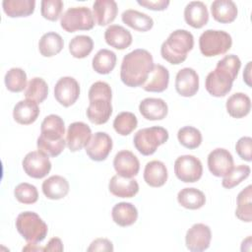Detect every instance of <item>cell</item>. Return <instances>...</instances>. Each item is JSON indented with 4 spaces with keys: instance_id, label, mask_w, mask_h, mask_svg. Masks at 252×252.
Segmentation results:
<instances>
[{
    "instance_id": "cell-46",
    "label": "cell",
    "mask_w": 252,
    "mask_h": 252,
    "mask_svg": "<svg viewBox=\"0 0 252 252\" xmlns=\"http://www.w3.org/2000/svg\"><path fill=\"white\" fill-rule=\"evenodd\" d=\"M251 147H252V139L251 137L244 136L241 137L235 144V151L237 155L240 157V158L251 161L252 156H251Z\"/></svg>"
},
{
    "instance_id": "cell-32",
    "label": "cell",
    "mask_w": 252,
    "mask_h": 252,
    "mask_svg": "<svg viewBox=\"0 0 252 252\" xmlns=\"http://www.w3.org/2000/svg\"><path fill=\"white\" fill-rule=\"evenodd\" d=\"M177 201L185 209L198 210L205 205L206 196L197 188L186 187L178 192Z\"/></svg>"
},
{
    "instance_id": "cell-8",
    "label": "cell",
    "mask_w": 252,
    "mask_h": 252,
    "mask_svg": "<svg viewBox=\"0 0 252 252\" xmlns=\"http://www.w3.org/2000/svg\"><path fill=\"white\" fill-rule=\"evenodd\" d=\"M94 23L93 12L90 8L85 6L67 9L60 19L61 28L68 32L92 30Z\"/></svg>"
},
{
    "instance_id": "cell-2",
    "label": "cell",
    "mask_w": 252,
    "mask_h": 252,
    "mask_svg": "<svg viewBox=\"0 0 252 252\" xmlns=\"http://www.w3.org/2000/svg\"><path fill=\"white\" fill-rule=\"evenodd\" d=\"M152 54L142 48L127 53L120 67V79L124 85L131 88L142 86L154 68Z\"/></svg>"
},
{
    "instance_id": "cell-36",
    "label": "cell",
    "mask_w": 252,
    "mask_h": 252,
    "mask_svg": "<svg viewBox=\"0 0 252 252\" xmlns=\"http://www.w3.org/2000/svg\"><path fill=\"white\" fill-rule=\"evenodd\" d=\"M252 186L248 185L241 190L236 198L235 216L242 221L250 222L252 220Z\"/></svg>"
},
{
    "instance_id": "cell-42",
    "label": "cell",
    "mask_w": 252,
    "mask_h": 252,
    "mask_svg": "<svg viewBox=\"0 0 252 252\" xmlns=\"http://www.w3.org/2000/svg\"><path fill=\"white\" fill-rule=\"evenodd\" d=\"M250 171V167L246 164H239L238 166L233 167V169L223 177L221 181L222 187L226 189H231L235 187L249 176Z\"/></svg>"
},
{
    "instance_id": "cell-9",
    "label": "cell",
    "mask_w": 252,
    "mask_h": 252,
    "mask_svg": "<svg viewBox=\"0 0 252 252\" xmlns=\"http://www.w3.org/2000/svg\"><path fill=\"white\" fill-rule=\"evenodd\" d=\"M174 173L179 180L185 183H193L202 177L203 165L195 156H180L174 161Z\"/></svg>"
},
{
    "instance_id": "cell-4",
    "label": "cell",
    "mask_w": 252,
    "mask_h": 252,
    "mask_svg": "<svg viewBox=\"0 0 252 252\" xmlns=\"http://www.w3.org/2000/svg\"><path fill=\"white\" fill-rule=\"evenodd\" d=\"M194 47V36L187 30H175L160 46L161 57L170 64L178 65L187 58Z\"/></svg>"
},
{
    "instance_id": "cell-30",
    "label": "cell",
    "mask_w": 252,
    "mask_h": 252,
    "mask_svg": "<svg viewBox=\"0 0 252 252\" xmlns=\"http://www.w3.org/2000/svg\"><path fill=\"white\" fill-rule=\"evenodd\" d=\"M225 107L231 117L242 118L251 110V99L244 93H235L227 98Z\"/></svg>"
},
{
    "instance_id": "cell-19",
    "label": "cell",
    "mask_w": 252,
    "mask_h": 252,
    "mask_svg": "<svg viewBox=\"0 0 252 252\" xmlns=\"http://www.w3.org/2000/svg\"><path fill=\"white\" fill-rule=\"evenodd\" d=\"M109 192L119 198H132L139 192V184L136 179L114 175L108 183Z\"/></svg>"
},
{
    "instance_id": "cell-15",
    "label": "cell",
    "mask_w": 252,
    "mask_h": 252,
    "mask_svg": "<svg viewBox=\"0 0 252 252\" xmlns=\"http://www.w3.org/2000/svg\"><path fill=\"white\" fill-rule=\"evenodd\" d=\"M92 136L89 125L82 121L73 122L66 133V146L71 152H78L88 145Z\"/></svg>"
},
{
    "instance_id": "cell-25",
    "label": "cell",
    "mask_w": 252,
    "mask_h": 252,
    "mask_svg": "<svg viewBox=\"0 0 252 252\" xmlns=\"http://www.w3.org/2000/svg\"><path fill=\"white\" fill-rule=\"evenodd\" d=\"M42 192L47 199L59 200L69 192V182L61 175H52L42 182Z\"/></svg>"
},
{
    "instance_id": "cell-21",
    "label": "cell",
    "mask_w": 252,
    "mask_h": 252,
    "mask_svg": "<svg viewBox=\"0 0 252 252\" xmlns=\"http://www.w3.org/2000/svg\"><path fill=\"white\" fill-rule=\"evenodd\" d=\"M169 83V72L168 70L160 65L156 64L149 75L147 81L142 85V88L146 92L161 93L165 91Z\"/></svg>"
},
{
    "instance_id": "cell-16",
    "label": "cell",
    "mask_w": 252,
    "mask_h": 252,
    "mask_svg": "<svg viewBox=\"0 0 252 252\" xmlns=\"http://www.w3.org/2000/svg\"><path fill=\"white\" fill-rule=\"evenodd\" d=\"M175 90L185 97L193 96L199 90V76L193 68L180 69L175 77Z\"/></svg>"
},
{
    "instance_id": "cell-33",
    "label": "cell",
    "mask_w": 252,
    "mask_h": 252,
    "mask_svg": "<svg viewBox=\"0 0 252 252\" xmlns=\"http://www.w3.org/2000/svg\"><path fill=\"white\" fill-rule=\"evenodd\" d=\"M2 7L5 14L10 18L28 17L35 8L34 0H4Z\"/></svg>"
},
{
    "instance_id": "cell-22",
    "label": "cell",
    "mask_w": 252,
    "mask_h": 252,
    "mask_svg": "<svg viewBox=\"0 0 252 252\" xmlns=\"http://www.w3.org/2000/svg\"><path fill=\"white\" fill-rule=\"evenodd\" d=\"M39 115L37 102L31 99H23L16 103L13 109V117L16 122L22 125L33 123Z\"/></svg>"
},
{
    "instance_id": "cell-43",
    "label": "cell",
    "mask_w": 252,
    "mask_h": 252,
    "mask_svg": "<svg viewBox=\"0 0 252 252\" xmlns=\"http://www.w3.org/2000/svg\"><path fill=\"white\" fill-rule=\"evenodd\" d=\"M36 146L39 152L43 153L44 155L48 156V157H52L55 158L57 156H59L65 149L66 146V140L60 139V140H56V141H51V140H47L42 138L41 136H39L37 138L36 141Z\"/></svg>"
},
{
    "instance_id": "cell-47",
    "label": "cell",
    "mask_w": 252,
    "mask_h": 252,
    "mask_svg": "<svg viewBox=\"0 0 252 252\" xmlns=\"http://www.w3.org/2000/svg\"><path fill=\"white\" fill-rule=\"evenodd\" d=\"M113 244L107 238H96L88 247V252H95V251H113Z\"/></svg>"
},
{
    "instance_id": "cell-7",
    "label": "cell",
    "mask_w": 252,
    "mask_h": 252,
    "mask_svg": "<svg viewBox=\"0 0 252 252\" xmlns=\"http://www.w3.org/2000/svg\"><path fill=\"white\" fill-rule=\"evenodd\" d=\"M232 45L230 34L224 31L207 30L199 37L201 53L206 57H213L226 53Z\"/></svg>"
},
{
    "instance_id": "cell-24",
    "label": "cell",
    "mask_w": 252,
    "mask_h": 252,
    "mask_svg": "<svg viewBox=\"0 0 252 252\" xmlns=\"http://www.w3.org/2000/svg\"><path fill=\"white\" fill-rule=\"evenodd\" d=\"M104 39L108 45L119 50L129 47L133 40L131 32L119 25H110L104 32Z\"/></svg>"
},
{
    "instance_id": "cell-6",
    "label": "cell",
    "mask_w": 252,
    "mask_h": 252,
    "mask_svg": "<svg viewBox=\"0 0 252 252\" xmlns=\"http://www.w3.org/2000/svg\"><path fill=\"white\" fill-rule=\"evenodd\" d=\"M168 140V131L160 126L140 129L133 138L135 148L143 156L153 155L157 149Z\"/></svg>"
},
{
    "instance_id": "cell-50",
    "label": "cell",
    "mask_w": 252,
    "mask_h": 252,
    "mask_svg": "<svg viewBox=\"0 0 252 252\" xmlns=\"http://www.w3.org/2000/svg\"><path fill=\"white\" fill-rule=\"evenodd\" d=\"M251 62H248L245 69H244V72H243V81L249 86L251 87Z\"/></svg>"
},
{
    "instance_id": "cell-1",
    "label": "cell",
    "mask_w": 252,
    "mask_h": 252,
    "mask_svg": "<svg viewBox=\"0 0 252 252\" xmlns=\"http://www.w3.org/2000/svg\"><path fill=\"white\" fill-rule=\"evenodd\" d=\"M241 67V61L234 54L225 55L220 59L205 81L207 92L216 97L224 96L232 89V83L236 79Z\"/></svg>"
},
{
    "instance_id": "cell-28",
    "label": "cell",
    "mask_w": 252,
    "mask_h": 252,
    "mask_svg": "<svg viewBox=\"0 0 252 252\" xmlns=\"http://www.w3.org/2000/svg\"><path fill=\"white\" fill-rule=\"evenodd\" d=\"M111 217L113 221L119 226H130L138 219V210L132 203L120 202L112 208Z\"/></svg>"
},
{
    "instance_id": "cell-35",
    "label": "cell",
    "mask_w": 252,
    "mask_h": 252,
    "mask_svg": "<svg viewBox=\"0 0 252 252\" xmlns=\"http://www.w3.org/2000/svg\"><path fill=\"white\" fill-rule=\"evenodd\" d=\"M116 54L106 48L99 49L93 58V69L101 75L109 74L116 65Z\"/></svg>"
},
{
    "instance_id": "cell-13",
    "label": "cell",
    "mask_w": 252,
    "mask_h": 252,
    "mask_svg": "<svg viewBox=\"0 0 252 252\" xmlns=\"http://www.w3.org/2000/svg\"><path fill=\"white\" fill-rule=\"evenodd\" d=\"M208 167L213 175L224 177L234 167L232 155L223 148L213 150L208 156Z\"/></svg>"
},
{
    "instance_id": "cell-26",
    "label": "cell",
    "mask_w": 252,
    "mask_h": 252,
    "mask_svg": "<svg viewBox=\"0 0 252 252\" xmlns=\"http://www.w3.org/2000/svg\"><path fill=\"white\" fill-rule=\"evenodd\" d=\"M168 177L167 168L160 160L149 161L144 169V180L151 187H160L165 184Z\"/></svg>"
},
{
    "instance_id": "cell-17",
    "label": "cell",
    "mask_w": 252,
    "mask_h": 252,
    "mask_svg": "<svg viewBox=\"0 0 252 252\" xmlns=\"http://www.w3.org/2000/svg\"><path fill=\"white\" fill-rule=\"evenodd\" d=\"M113 166L118 175L132 178L136 176L140 170V161L132 152L123 150L115 155Z\"/></svg>"
},
{
    "instance_id": "cell-39",
    "label": "cell",
    "mask_w": 252,
    "mask_h": 252,
    "mask_svg": "<svg viewBox=\"0 0 252 252\" xmlns=\"http://www.w3.org/2000/svg\"><path fill=\"white\" fill-rule=\"evenodd\" d=\"M6 88L13 93H20L27 88V74L22 68L14 67L7 71L4 78Z\"/></svg>"
},
{
    "instance_id": "cell-11",
    "label": "cell",
    "mask_w": 252,
    "mask_h": 252,
    "mask_svg": "<svg viewBox=\"0 0 252 252\" xmlns=\"http://www.w3.org/2000/svg\"><path fill=\"white\" fill-rule=\"evenodd\" d=\"M80 95V85L73 77L60 78L54 87V97L63 106L73 105Z\"/></svg>"
},
{
    "instance_id": "cell-10",
    "label": "cell",
    "mask_w": 252,
    "mask_h": 252,
    "mask_svg": "<svg viewBox=\"0 0 252 252\" xmlns=\"http://www.w3.org/2000/svg\"><path fill=\"white\" fill-rule=\"evenodd\" d=\"M22 165L27 175L36 179L45 177L51 169V161L48 156L39 151L28 153L22 161Z\"/></svg>"
},
{
    "instance_id": "cell-51",
    "label": "cell",
    "mask_w": 252,
    "mask_h": 252,
    "mask_svg": "<svg viewBox=\"0 0 252 252\" xmlns=\"http://www.w3.org/2000/svg\"><path fill=\"white\" fill-rule=\"evenodd\" d=\"M37 244L34 243H28L26 247L23 248V250H29V251H43V248L36 246Z\"/></svg>"
},
{
    "instance_id": "cell-18",
    "label": "cell",
    "mask_w": 252,
    "mask_h": 252,
    "mask_svg": "<svg viewBox=\"0 0 252 252\" xmlns=\"http://www.w3.org/2000/svg\"><path fill=\"white\" fill-rule=\"evenodd\" d=\"M139 111L147 120H162L168 112V106L162 98L147 97L139 104Z\"/></svg>"
},
{
    "instance_id": "cell-27",
    "label": "cell",
    "mask_w": 252,
    "mask_h": 252,
    "mask_svg": "<svg viewBox=\"0 0 252 252\" xmlns=\"http://www.w3.org/2000/svg\"><path fill=\"white\" fill-rule=\"evenodd\" d=\"M213 18L221 24L233 22L237 17V6L231 0H215L211 4Z\"/></svg>"
},
{
    "instance_id": "cell-12",
    "label": "cell",
    "mask_w": 252,
    "mask_h": 252,
    "mask_svg": "<svg viewBox=\"0 0 252 252\" xmlns=\"http://www.w3.org/2000/svg\"><path fill=\"white\" fill-rule=\"evenodd\" d=\"M212 239V232L209 225L195 223L186 232L185 244L192 252H201L209 248Z\"/></svg>"
},
{
    "instance_id": "cell-29",
    "label": "cell",
    "mask_w": 252,
    "mask_h": 252,
    "mask_svg": "<svg viewBox=\"0 0 252 252\" xmlns=\"http://www.w3.org/2000/svg\"><path fill=\"white\" fill-rule=\"evenodd\" d=\"M65 134V124L63 119L56 114L47 115L40 125V135L42 138L56 141L63 139Z\"/></svg>"
},
{
    "instance_id": "cell-41",
    "label": "cell",
    "mask_w": 252,
    "mask_h": 252,
    "mask_svg": "<svg viewBox=\"0 0 252 252\" xmlns=\"http://www.w3.org/2000/svg\"><path fill=\"white\" fill-rule=\"evenodd\" d=\"M179 143L190 150L198 148L202 143V134L199 129L193 126H184L177 132Z\"/></svg>"
},
{
    "instance_id": "cell-37",
    "label": "cell",
    "mask_w": 252,
    "mask_h": 252,
    "mask_svg": "<svg viewBox=\"0 0 252 252\" xmlns=\"http://www.w3.org/2000/svg\"><path fill=\"white\" fill-rule=\"evenodd\" d=\"M47 94L48 86L42 78L34 77L30 80L25 91V96L27 99H31L37 103H41L45 100Z\"/></svg>"
},
{
    "instance_id": "cell-48",
    "label": "cell",
    "mask_w": 252,
    "mask_h": 252,
    "mask_svg": "<svg viewBox=\"0 0 252 252\" xmlns=\"http://www.w3.org/2000/svg\"><path fill=\"white\" fill-rule=\"evenodd\" d=\"M137 3L153 11H163L167 8L170 1L169 0H138Z\"/></svg>"
},
{
    "instance_id": "cell-23",
    "label": "cell",
    "mask_w": 252,
    "mask_h": 252,
    "mask_svg": "<svg viewBox=\"0 0 252 252\" xmlns=\"http://www.w3.org/2000/svg\"><path fill=\"white\" fill-rule=\"evenodd\" d=\"M94 18L98 26L112 23L118 13L117 3L114 0H96L93 4Z\"/></svg>"
},
{
    "instance_id": "cell-38",
    "label": "cell",
    "mask_w": 252,
    "mask_h": 252,
    "mask_svg": "<svg viewBox=\"0 0 252 252\" xmlns=\"http://www.w3.org/2000/svg\"><path fill=\"white\" fill-rule=\"evenodd\" d=\"M94 48V40L91 36L80 34L74 36L69 42V51L75 58H85L92 52Z\"/></svg>"
},
{
    "instance_id": "cell-20",
    "label": "cell",
    "mask_w": 252,
    "mask_h": 252,
    "mask_svg": "<svg viewBox=\"0 0 252 252\" xmlns=\"http://www.w3.org/2000/svg\"><path fill=\"white\" fill-rule=\"evenodd\" d=\"M184 20L194 29H201L209 21L208 8L202 1H191L184 8Z\"/></svg>"
},
{
    "instance_id": "cell-3",
    "label": "cell",
    "mask_w": 252,
    "mask_h": 252,
    "mask_svg": "<svg viewBox=\"0 0 252 252\" xmlns=\"http://www.w3.org/2000/svg\"><path fill=\"white\" fill-rule=\"evenodd\" d=\"M89 106L87 108L88 119L97 125L104 124L112 114V91L110 86L102 81L94 82L89 90Z\"/></svg>"
},
{
    "instance_id": "cell-14",
    "label": "cell",
    "mask_w": 252,
    "mask_h": 252,
    "mask_svg": "<svg viewBox=\"0 0 252 252\" xmlns=\"http://www.w3.org/2000/svg\"><path fill=\"white\" fill-rule=\"evenodd\" d=\"M112 150V139L105 132L94 133L85 147L86 154L95 161L104 160Z\"/></svg>"
},
{
    "instance_id": "cell-34",
    "label": "cell",
    "mask_w": 252,
    "mask_h": 252,
    "mask_svg": "<svg viewBox=\"0 0 252 252\" xmlns=\"http://www.w3.org/2000/svg\"><path fill=\"white\" fill-rule=\"evenodd\" d=\"M64 47L62 36L55 32H48L40 37L38 41V49L42 56L52 57L58 54Z\"/></svg>"
},
{
    "instance_id": "cell-40",
    "label": "cell",
    "mask_w": 252,
    "mask_h": 252,
    "mask_svg": "<svg viewBox=\"0 0 252 252\" xmlns=\"http://www.w3.org/2000/svg\"><path fill=\"white\" fill-rule=\"evenodd\" d=\"M138 125L136 115L129 111H123L116 115L113 121L114 130L121 136H127L133 132Z\"/></svg>"
},
{
    "instance_id": "cell-49",
    "label": "cell",
    "mask_w": 252,
    "mask_h": 252,
    "mask_svg": "<svg viewBox=\"0 0 252 252\" xmlns=\"http://www.w3.org/2000/svg\"><path fill=\"white\" fill-rule=\"evenodd\" d=\"M63 249H64L63 243L61 239L58 237H52L51 239H49L46 246L43 247V251H52V252L54 251L60 252V251H63Z\"/></svg>"
},
{
    "instance_id": "cell-45",
    "label": "cell",
    "mask_w": 252,
    "mask_h": 252,
    "mask_svg": "<svg viewBox=\"0 0 252 252\" xmlns=\"http://www.w3.org/2000/svg\"><path fill=\"white\" fill-rule=\"evenodd\" d=\"M63 5L61 0H42L40 3L41 16L46 20L54 22L61 16Z\"/></svg>"
},
{
    "instance_id": "cell-5",
    "label": "cell",
    "mask_w": 252,
    "mask_h": 252,
    "mask_svg": "<svg viewBox=\"0 0 252 252\" xmlns=\"http://www.w3.org/2000/svg\"><path fill=\"white\" fill-rule=\"evenodd\" d=\"M16 228L28 243H38L42 241L48 232L47 224L34 212L27 211L18 215Z\"/></svg>"
},
{
    "instance_id": "cell-31",
    "label": "cell",
    "mask_w": 252,
    "mask_h": 252,
    "mask_svg": "<svg viewBox=\"0 0 252 252\" xmlns=\"http://www.w3.org/2000/svg\"><path fill=\"white\" fill-rule=\"evenodd\" d=\"M121 19L128 27L142 32L150 31L154 26V20L151 16L133 9L125 10L121 15Z\"/></svg>"
},
{
    "instance_id": "cell-44",
    "label": "cell",
    "mask_w": 252,
    "mask_h": 252,
    "mask_svg": "<svg viewBox=\"0 0 252 252\" xmlns=\"http://www.w3.org/2000/svg\"><path fill=\"white\" fill-rule=\"evenodd\" d=\"M16 199L23 204H34L38 199V192L34 185L28 182L18 184L14 189Z\"/></svg>"
}]
</instances>
